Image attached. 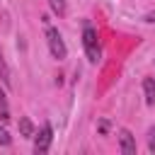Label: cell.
I'll list each match as a JSON object with an SVG mask.
<instances>
[{
	"mask_svg": "<svg viewBox=\"0 0 155 155\" xmlns=\"http://www.w3.org/2000/svg\"><path fill=\"white\" fill-rule=\"evenodd\" d=\"M119 148L124 155H133L136 153V138L131 136V131H119Z\"/></svg>",
	"mask_w": 155,
	"mask_h": 155,
	"instance_id": "obj_4",
	"label": "cell"
},
{
	"mask_svg": "<svg viewBox=\"0 0 155 155\" xmlns=\"http://www.w3.org/2000/svg\"><path fill=\"white\" fill-rule=\"evenodd\" d=\"M51 140H53V131H51L48 124H44L41 131H39V136H36V140H34V153H48Z\"/></svg>",
	"mask_w": 155,
	"mask_h": 155,
	"instance_id": "obj_3",
	"label": "cell"
},
{
	"mask_svg": "<svg viewBox=\"0 0 155 155\" xmlns=\"http://www.w3.org/2000/svg\"><path fill=\"white\" fill-rule=\"evenodd\" d=\"M148 148H150V153H155V128L148 131Z\"/></svg>",
	"mask_w": 155,
	"mask_h": 155,
	"instance_id": "obj_10",
	"label": "cell"
},
{
	"mask_svg": "<svg viewBox=\"0 0 155 155\" xmlns=\"http://www.w3.org/2000/svg\"><path fill=\"white\" fill-rule=\"evenodd\" d=\"M143 19H145V22H155V10H153V12H148Z\"/></svg>",
	"mask_w": 155,
	"mask_h": 155,
	"instance_id": "obj_13",
	"label": "cell"
},
{
	"mask_svg": "<svg viewBox=\"0 0 155 155\" xmlns=\"http://www.w3.org/2000/svg\"><path fill=\"white\" fill-rule=\"evenodd\" d=\"M19 136H22V138H31V136H34V126H31V121H29L27 116L19 119Z\"/></svg>",
	"mask_w": 155,
	"mask_h": 155,
	"instance_id": "obj_6",
	"label": "cell"
},
{
	"mask_svg": "<svg viewBox=\"0 0 155 155\" xmlns=\"http://www.w3.org/2000/svg\"><path fill=\"white\" fill-rule=\"evenodd\" d=\"M0 145H10V133L5 128H0Z\"/></svg>",
	"mask_w": 155,
	"mask_h": 155,
	"instance_id": "obj_11",
	"label": "cell"
},
{
	"mask_svg": "<svg viewBox=\"0 0 155 155\" xmlns=\"http://www.w3.org/2000/svg\"><path fill=\"white\" fill-rule=\"evenodd\" d=\"M0 80H2L5 85H10V82H12V78H10V68H7V63H5L2 51H0Z\"/></svg>",
	"mask_w": 155,
	"mask_h": 155,
	"instance_id": "obj_7",
	"label": "cell"
},
{
	"mask_svg": "<svg viewBox=\"0 0 155 155\" xmlns=\"http://www.w3.org/2000/svg\"><path fill=\"white\" fill-rule=\"evenodd\" d=\"M51 10L61 17V15H65V0H51Z\"/></svg>",
	"mask_w": 155,
	"mask_h": 155,
	"instance_id": "obj_9",
	"label": "cell"
},
{
	"mask_svg": "<svg viewBox=\"0 0 155 155\" xmlns=\"http://www.w3.org/2000/svg\"><path fill=\"white\" fill-rule=\"evenodd\" d=\"M82 44H85L87 58H90L92 63H97V61H99V44H97V31H94L92 27H85V31H82Z\"/></svg>",
	"mask_w": 155,
	"mask_h": 155,
	"instance_id": "obj_1",
	"label": "cell"
},
{
	"mask_svg": "<svg viewBox=\"0 0 155 155\" xmlns=\"http://www.w3.org/2000/svg\"><path fill=\"white\" fill-rule=\"evenodd\" d=\"M0 119L7 121L10 119V109H7V99H5V92L0 90Z\"/></svg>",
	"mask_w": 155,
	"mask_h": 155,
	"instance_id": "obj_8",
	"label": "cell"
},
{
	"mask_svg": "<svg viewBox=\"0 0 155 155\" xmlns=\"http://www.w3.org/2000/svg\"><path fill=\"white\" fill-rule=\"evenodd\" d=\"M143 92H145V102L153 107L155 104V80L153 78H145L143 80Z\"/></svg>",
	"mask_w": 155,
	"mask_h": 155,
	"instance_id": "obj_5",
	"label": "cell"
},
{
	"mask_svg": "<svg viewBox=\"0 0 155 155\" xmlns=\"http://www.w3.org/2000/svg\"><path fill=\"white\" fill-rule=\"evenodd\" d=\"M46 39H48V48H51V56L56 58V61H63L65 58V44H63V39H61V34H58V29H46Z\"/></svg>",
	"mask_w": 155,
	"mask_h": 155,
	"instance_id": "obj_2",
	"label": "cell"
},
{
	"mask_svg": "<svg viewBox=\"0 0 155 155\" xmlns=\"http://www.w3.org/2000/svg\"><path fill=\"white\" fill-rule=\"evenodd\" d=\"M97 131H99V133H107V131H109V121H99V124H97Z\"/></svg>",
	"mask_w": 155,
	"mask_h": 155,
	"instance_id": "obj_12",
	"label": "cell"
}]
</instances>
